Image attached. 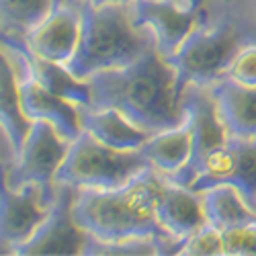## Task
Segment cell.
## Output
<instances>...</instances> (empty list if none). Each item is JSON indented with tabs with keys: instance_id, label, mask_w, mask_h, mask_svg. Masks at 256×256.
<instances>
[{
	"instance_id": "6da1fadb",
	"label": "cell",
	"mask_w": 256,
	"mask_h": 256,
	"mask_svg": "<svg viewBox=\"0 0 256 256\" xmlns=\"http://www.w3.org/2000/svg\"><path fill=\"white\" fill-rule=\"evenodd\" d=\"M86 82L90 106H113L148 134L174 127L186 117L176 90V72L156 48L127 66L94 72Z\"/></svg>"
},
{
	"instance_id": "7a4b0ae2",
	"label": "cell",
	"mask_w": 256,
	"mask_h": 256,
	"mask_svg": "<svg viewBox=\"0 0 256 256\" xmlns=\"http://www.w3.org/2000/svg\"><path fill=\"white\" fill-rule=\"evenodd\" d=\"M162 174L146 168L113 188H78L74 218L90 236L113 240L127 236H164L156 218Z\"/></svg>"
},
{
	"instance_id": "3957f363",
	"label": "cell",
	"mask_w": 256,
	"mask_h": 256,
	"mask_svg": "<svg viewBox=\"0 0 256 256\" xmlns=\"http://www.w3.org/2000/svg\"><path fill=\"white\" fill-rule=\"evenodd\" d=\"M82 31L74 58L66 68L80 80L94 72L121 68L154 46V37L136 25L130 4H78Z\"/></svg>"
},
{
	"instance_id": "277c9868",
	"label": "cell",
	"mask_w": 256,
	"mask_h": 256,
	"mask_svg": "<svg viewBox=\"0 0 256 256\" xmlns=\"http://www.w3.org/2000/svg\"><path fill=\"white\" fill-rule=\"evenodd\" d=\"M250 39L248 20L236 10H224L205 23H197L168 58L176 72L178 94H182L186 84L211 86L222 80L234 54Z\"/></svg>"
},
{
	"instance_id": "5b68a950",
	"label": "cell",
	"mask_w": 256,
	"mask_h": 256,
	"mask_svg": "<svg viewBox=\"0 0 256 256\" xmlns=\"http://www.w3.org/2000/svg\"><path fill=\"white\" fill-rule=\"evenodd\" d=\"M146 168H150V164L140 150H115L82 130L70 142L68 154L56 172V184L113 188L132 180Z\"/></svg>"
},
{
	"instance_id": "8992f818",
	"label": "cell",
	"mask_w": 256,
	"mask_h": 256,
	"mask_svg": "<svg viewBox=\"0 0 256 256\" xmlns=\"http://www.w3.org/2000/svg\"><path fill=\"white\" fill-rule=\"evenodd\" d=\"M70 148V140L64 138L48 121H31L20 152L8 162V184L18 188L33 182L41 188L44 197L54 203L56 199V172Z\"/></svg>"
},
{
	"instance_id": "52a82bcc",
	"label": "cell",
	"mask_w": 256,
	"mask_h": 256,
	"mask_svg": "<svg viewBox=\"0 0 256 256\" xmlns=\"http://www.w3.org/2000/svg\"><path fill=\"white\" fill-rule=\"evenodd\" d=\"M8 162L10 152H4L0 156V254H14L44 224L52 207L37 184L27 182L18 188L8 184Z\"/></svg>"
},
{
	"instance_id": "ba28073f",
	"label": "cell",
	"mask_w": 256,
	"mask_h": 256,
	"mask_svg": "<svg viewBox=\"0 0 256 256\" xmlns=\"http://www.w3.org/2000/svg\"><path fill=\"white\" fill-rule=\"evenodd\" d=\"M78 188L70 184H56V199L33 236L20 244L14 254H82L88 232L80 228L74 218V199Z\"/></svg>"
},
{
	"instance_id": "9c48e42d",
	"label": "cell",
	"mask_w": 256,
	"mask_h": 256,
	"mask_svg": "<svg viewBox=\"0 0 256 256\" xmlns=\"http://www.w3.org/2000/svg\"><path fill=\"white\" fill-rule=\"evenodd\" d=\"M180 106L184 109V115L190 125V140H193V152H190L188 166L176 178H170L180 184H190L195 176V170L201 162V158L211 152L213 148L222 146L230 132L222 119L218 100L211 92V86H201V84H186L180 94Z\"/></svg>"
},
{
	"instance_id": "30bf717a",
	"label": "cell",
	"mask_w": 256,
	"mask_h": 256,
	"mask_svg": "<svg viewBox=\"0 0 256 256\" xmlns=\"http://www.w3.org/2000/svg\"><path fill=\"white\" fill-rule=\"evenodd\" d=\"M130 8L136 25L150 31L158 54L166 60L201 18V6L190 0H134Z\"/></svg>"
},
{
	"instance_id": "8fae6325",
	"label": "cell",
	"mask_w": 256,
	"mask_h": 256,
	"mask_svg": "<svg viewBox=\"0 0 256 256\" xmlns=\"http://www.w3.org/2000/svg\"><path fill=\"white\" fill-rule=\"evenodd\" d=\"M82 31V10L68 0H56L48 16L23 39L27 48L44 60L66 64L74 58Z\"/></svg>"
},
{
	"instance_id": "7c38bea8",
	"label": "cell",
	"mask_w": 256,
	"mask_h": 256,
	"mask_svg": "<svg viewBox=\"0 0 256 256\" xmlns=\"http://www.w3.org/2000/svg\"><path fill=\"white\" fill-rule=\"evenodd\" d=\"M156 218L160 228L170 236L180 240L188 238L207 224L201 190L162 176L156 201Z\"/></svg>"
},
{
	"instance_id": "4fadbf2b",
	"label": "cell",
	"mask_w": 256,
	"mask_h": 256,
	"mask_svg": "<svg viewBox=\"0 0 256 256\" xmlns=\"http://www.w3.org/2000/svg\"><path fill=\"white\" fill-rule=\"evenodd\" d=\"M80 127L100 144L115 150H140L152 134L138 127L113 106H78Z\"/></svg>"
},
{
	"instance_id": "5bb4252c",
	"label": "cell",
	"mask_w": 256,
	"mask_h": 256,
	"mask_svg": "<svg viewBox=\"0 0 256 256\" xmlns=\"http://www.w3.org/2000/svg\"><path fill=\"white\" fill-rule=\"evenodd\" d=\"M140 152L158 174L164 178H176L188 166L193 152L188 119L184 117L182 123L152 134L140 148Z\"/></svg>"
},
{
	"instance_id": "9a60e30c",
	"label": "cell",
	"mask_w": 256,
	"mask_h": 256,
	"mask_svg": "<svg viewBox=\"0 0 256 256\" xmlns=\"http://www.w3.org/2000/svg\"><path fill=\"white\" fill-rule=\"evenodd\" d=\"M31 127V121L23 115L18 100V80L14 74V68L0 48V130L8 144L10 160L20 152L27 132Z\"/></svg>"
},
{
	"instance_id": "2e32d148",
	"label": "cell",
	"mask_w": 256,
	"mask_h": 256,
	"mask_svg": "<svg viewBox=\"0 0 256 256\" xmlns=\"http://www.w3.org/2000/svg\"><path fill=\"white\" fill-rule=\"evenodd\" d=\"M211 92L230 136L256 138V88L238 86L224 78L211 84Z\"/></svg>"
},
{
	"instance_id": "e0dca14e",
	"label": "cell",
	"mask_w": 256,
	"mask_h": 256,
	"mask_svg": "<svg viewBox=\"0 0 256 256\" xmlns=\"http://www.w3.org/2000/svg\"><path fill=\"white\" fill-rule=\"evenodd\" d=\"M201 195H203L207 222L220 228L222 232L242 224L256 222V209L240 193V188H236L234 184L228 182L213 184L203 188Z\"/></svg>"
},
{
	"instance_id": "ac0fdd59",
	"label": "cell",
	"mask_w": 256,
	"mask_h": 256,
	"mask_svg": "<svg viewBox=\"0 0 256 256\" xmlns=\"http://www.w3.org/2000/svg\"><path fill=\"white\" fill-rule=\"evenodd\" d=\"M25 54H27L29 68H31L33 76L44 84L46 88H50L58 96L66 98V100H70L78 106H88L90 104V86H88L86 80L76 78L66 66H64V64H56V62H50V60L35 56L27 48V44H25Z\"/></svg>"
},
{
	"instance_id": "d6986e66",
	"label": "cell",
	"mask_w": 256,
	"mask_h": 256,
	"mask_svg": "<svg viewBox=\"0 0 256 256\" xmlns=\"http://www.w3.org/2000/svg\"><path fill=\"white\" fill-rule=\"evenodd\" d=\"M56 0H0V31L25 37L48 16Z\"/></svg>"
},
{
	"instance_id": "ffe728a7",
	"label": "cell",
	"mask_w": 256,
	"mask_h": 256,
	"mask_svg": "<svg viewBox=\"0 0 256 256\" xmlns=\"http://www.w3.org/2000/svg\"><path fill=\"white\" fill-rule=\"evenodd\" d=\"M224 78L238 84V86L256 88V39L246 41V44L234 54V58L230 60L228 68H226Z\"/></svg>"
},
{
	"instance_id": "44dd1931",
	"label": "cell",
	"mask_w": 256,
	"mask_h": 256,
	"mask_svg": "<svg viewBox=\"0 0 256 256\" xmlns=\"http://www.w3.org/2000/svg\"><path fill=\"white\" fill-rule=\"evenodd\" d=\"M178 254L184 256H224V234L213 224H205L184 238Z\"/></svg>"
},
{
	"instance_id": "7402d4cb",
	"label": "cell",
	"mask_w": 256,
	"mask_h": 256,
	"mask_svg": "<svg viewBox=\"0 0 256 256\" xmlns=\"http://www.w3.org/2000/svg\"><path fill=\"white\" fill-rule=\"evenodd\" d=\"M224 256H256V222L224 230Z\"/></svg>"
},
{
	"instance_id": "603a6c76",
	"label": "cell",
	"mask_w": 256,
	"mask_h": 256,
	"mask_svg": "<svg viewBox=\"0 0 256 256\" xmlns=\"http://www.w3.org/2000/svg\"><path fill=\"white\" fill-rule=\"evenodd\" d=\"M232 2H234V0H201V18H199V23H205V20H209L216 14H220Z\"/></svg>"
},
{
	"instance_id": "cb8c5ba5",
	"label": "cell",
	"mask_w": 256,
	"mask_h": 256,
	"mask_svg": "<svg viewBox=\"0 0 256 256\" xmlns=\"http://www.w3.org/2000/svg\"><path fill=\"white\" fill-rule=\"evenodd\" d=\"M226 10H240V12H248V14L256 16V0H234Z\"/></svg>"
},
{
	"instance_id": "d4e9b609",
	"label": "cell",
	"mask_w": 256,
	"mask_h": 256,
	"mask_svg": "<svg viewBox=\"0 0 256 256\" xmlns=\"http://www.w3.org/2000/svg\"><path fill=\"white\" fill-rule=\"evenodd\" d=\"M68 2H74V4H82V2H88V4H130L134 0H68ZM201 6V0H190Z\"/></svg>"
},
{
	"instance_id": "484cf974",
	"label": "cell",
	"mask_w": 256,
	"mask_h": 256,
	"mask_svg": "<svg viewBox=\"0 0 256 256\" xmlns=\"http://www.w3.org/2000/svg\"><path fill=\"white\" fill-rule=\"evenodd\" d=\"M236 12H240V10H236ZM242 14H244L246 20H248V29H250L252 39H256V16H254V14H248V12H242Z\"/></svg>"
},
{
	"instance_id": "4316f807",
	"label": "cell",
	"mask_w": 256,
	"mask_h": 256,
	"mask_svg": "<svg viewBox=\"0 0 256 256\" xmlns=\"http://www.w3.org/2000/svg\"><path fill=\"white\" fill-rule=\"evenodd\" d=\"M4 152H8V144H6L4 136H0V156H2Z\"/></svg>"
},
{
	"instance_id": "83f0119b",
	"label": "cell",
	"mask_w": 256,
	"mask_h": 256,
	"mask_svg": "<svg viewBox=\"0 0 256 256\" xmlns=\"http://www.w3.org/2000/svg\"><path fill=\"white\" fill-rule=\"evenodd\" d=\"M0 136H2V130H0Z\"/></svg>"
}]
</instances>
